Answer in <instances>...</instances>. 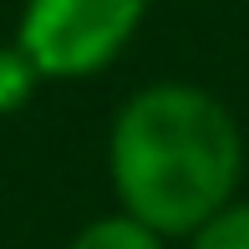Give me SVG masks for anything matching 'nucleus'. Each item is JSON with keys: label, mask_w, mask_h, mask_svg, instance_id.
<instances>
[{"label": "nucleus", "mask_w": 249, "mask_h": 249, "mask_svg": "<svg viewBox=\"0 0 249 249\" xmlns=\"http://www.w3.org/2000/svg\"><path fill=\"white\" fill-rule=\"evenodd\" d=\"M188 249H249V198H229L188 234Z\"/></svg>", "instance_id": "obj_4"}, {"label": "nucleus", "mask_w": 249, "mask_h": 249, "mask_svg": "<svg viewBox=\"0 0 249 249\" xmlns=\"http://www.w3.org/2000/svg\"><path fill=\"white\" fill-rule=\"evenodd\" d=\"M107 178L122 213L163 239H188L239 194L244 127L198 82H148L112 117Z\"/></svg>", "instance_id": "obj_1"}, {"label": "nucleus", "mask_w": 249, "mask_h": 249, "mask_svg": "<svg viewBox=\"0 0 249 249\" xmlns=\"http://www.w3.org/2000/svg\"><path fill=\"white\" fill-rule=\"evenodd\" d=\"M153 0H20L16 56L36 82H87L142 31Z\"/></svg>", "instance_id": "obj_2"}, {"label": "nucleus", "mask_w": 249, "mask_h": 249, "mask_svg": "<svg viewBox=\"0 0 249 249\" xmlns=\"http://www.w3.org/2000/svg\"><path fill=\"white\" fill-rule=\"evenodd\" d=\"M168 239L153 234L148 224H138L132 213H102V219L82 224V229L66 239V249H163Z\"/></svg>", "instance_id": "obj_3"}]
</instances>
